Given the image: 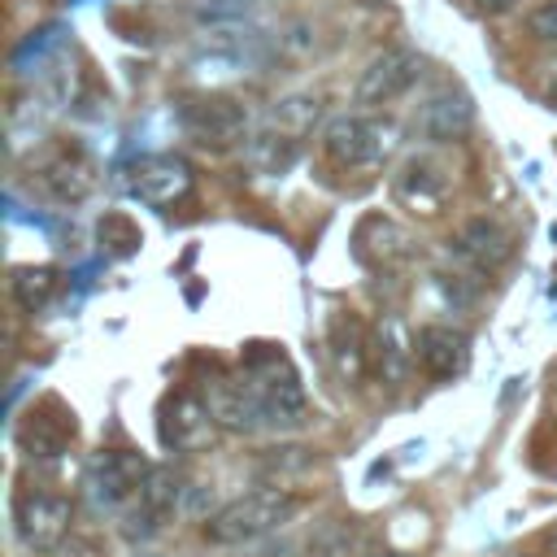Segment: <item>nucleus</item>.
I'll list each match as a JSON object with an SVG mask.
<instances>
[{
	"mask_svg": "<svg viewBox=\"0 0 557 557\" xmlns=\"http://www.w3.org/2000/svg\"><path fill=\"white\" fill-rule=\"evenodd\" d=\"M322 148L335 165H374L392 152V122L370 113H339L322 126Z\"/></svg>",
	"mask_w": 557,
	"mask_h": 557,
	"instance_id": "obj_4",
	"label": "nucleus"
},
{
	"mask_svg": "<svg viewBox=\"0 0 557 557\" xmlns=\"http://www.w3.org/2000/svg\"><path fill=\"white\" fill-rule=\"evenodd\" d=\"M370 352H374V366H379V374H383L387 383H400L405 370H409V361H418V352L405 348L396 322H379V335H374V348H370Z\"/></svg>",
	"mask_w": 557,
	"mask_h": 557,
	"instance_id": "obj_21",
	"label": "nucleus"
},
{
	"mask_svg": "<svg viewBox=\"0 0 557 557\" xmlns=\"http://www.w3.org/2000/svg\"><path fill=\"white\" fill-rule=\"evenodd\" d=\"M252 4H257V0H191V13H196L200 22H235V17H244Z\"/></svg>",
	"mask_w": 557,
	"mask_h": 557,
	"instance_id": "obj_22",
	"label": "nucleus"
},
{
	"mask_svg": "<svg viewBox=\"0 0 557 557\" xmlns=\"http://www.w3.org/2000/svg\"><path fill=\"white\" fill-rule=\"evenodd\" d=\"M413 352H418V366H422L431 379H440V383L461 379L466 366H470V339H466V331L440 326V322H431V326L418 331Z\"/></svg>",
	"mask_w": 557,
	"mask_h": 557,
	"instance_id": "obj_11",
	"label": "nucleus"
},
{
	"mask_svg": "<svg viewBox=\"0 0 557 557\" xmlns=\"http://www.w3.org/2000/svg\"><path fill=\"white\" fill-rule=\"evenodd\" d=\"M239 379L248 383V392L265 418V431H292L305 422L309 400H305L300 374L287 361V352H278L270 344H252L239 361Z\"/></svg>",
	"mask_w": 557,
	"mask_h": 557,
	"instance_id": "obj_1",
	"label": "nucleus"
},
{
	"mask_svg": "<svg viewBox=\"0 0 557 557\" xmlns=\"http://www.w3.org/2000/svg\"><path fill=\"white\" fill-rule=\"evenodd\" d=\"M357 257L366 261V265H383V270H392V265H405L409 257H413V239L396 226V222H387V218H366L361 226H357Z\"/></svg>",
	"mask_w": 557,
	"mask_h": 557,
	"instance_id": "obj_15",
	"label": "nucleus"
},
{
	"mask_svg": "<svg viewBox=\"0 0 557 557\" xmlns=\"http://www.w3.org/2000/svg\"><path fill=\"white\" fill-rule=\"evenodd\" d=\"M30 187H39L52 200H83L91 191V165L78 148H57L30 165Z\"/></svg>",
	"mask_w": 557,
	"mask_h": 557,
	"instance_id": "obj_13",
	"label": "nucleus"
},
{
	"mask_svg": "<svg viewBox=\"0 0 557 557\" xmlns=\"http://www.w3.org/2000/svg\"><path fill=\"white\" fill-rule=\"evenodd\" d=\"M148 470H152V466H148L144 457L126 453V448H117V453H100V457L91 461L87 487H91V496H96L100 505H109V509H126V505L135 500V492L144 487Z\"/></svg>",
	"mask_w": 557,
	"mask_h": 557,
	"instance_id": "obj_9",
	"label": "nucleus"
},
{
	"mask_svg": "<svg viewBox=\"0 0 557 557\" xmlns=\"http://www.w3.org/2000/svg\"><path fill=\"white\" fill-rule=\"evenodd\" d=\"M178 496H183V479H178L170 466H152L148 479H144V487L135 492V500H131L126 509H131L135 518H144L148 527H161V522L174 513Z\"/></svg>",
	"mask_w": 557,
	"mask_h": 557,
	"instance_id": "obj_17",
	"label": "nucleus"
},
{
	"mask_svg": "<svg viewBox=\"0 0 557 557\" xmlns=\"http://www.w3.org/2000/svg\"><path fill=\"white\" fill-rule=\"evenodd\" d=\"M300 148H305V139L283 135V131L270 126V122H257V131H252L248 144H244V161H248L257 174H287V170L300 161Z\"/></svg>",
	"mask_w": 557,
	"mask_h": 557,
	"instance_id": "obj_16",
	"label": "nucleus"
},
{
	"mask_svg": "<svg viewBox=\"0 0 557 557\" xmlns=\"http://www.w3.org/2000/svg\"><path fill=\"white\" fill-rule=\"evenodd\" d=\"M65 557H104V553H100V544H96V540H70Z\"/></svg>",
	"mask_w": 557,
	"mask_h": 557,
	"instance_id": "obj_25",
	"label": "nucleus"
},
{
	"mask_svg": "<svg viewBox=\"0 0 557 557\" xmlns=\"http://www.w3.org/2000/svg\"><path fill=\"white\" fill-rule=\"evenodd\" d=\"M205 400H209V409H213L222 431H239V435L265 431V418H261V409H257V400H252V392H248V383L239 374L235 379H213L205 387Z\"/></svg>",
	"mask_w": 557,
	"mask_h": 557,
	"instance_id": "obj_14",
	"label": "nucleus"
},
{
	"mask_svg": "<svg viewBox=\"0 0 557 557\" xmlns=\"http://www.w3.org/2000/svg\"><path fill=\"white\" fill-rule=\"evenodd\" d=\"M418 74H422V57L413 48H387L361 70L352 96H357V104H392L396 96H405L418 83Z\"/></svg>",
	"mask_w": 557,
	"mask_h": 557,
	"instance_id": "obj_7",
	"label": "nucleus"
},
{
	"mask_svg": "<svg viewBox=\"0 0 557 557\" xmlns=\"http://www.w3.org/2000/svg\"><path fill=\"white\" fill-rule=\"evenodd\" d=\"M527 30H531L535 39H544V44H557V0L535 4V9L527 13Z\"/></svg>",
	"mask_w": 557,
	"mask_h": 557,
	"instance_id": "obj_23",
	"label": "nucleus"
},
{
	"mask_svg": "<svg viewBox=\"0 0 557 557\" xmlns=\"http://www.w3.org/2000/svg\"><path fill=\"white\" fill-rule=\"evenodd\" d=\"M474 126V100L457 87H444L435 91L418 113H413V131L431 144H448V139H461L466 131Z\"/></svg>",
	"mask_w": 557,
	"mask_h": 557,
	"instance_id": "obj_12",
	"label": "nucleus"
},
{
	"mask_svg": "<svg viewBox=\"0 0 557 557\" xmlns=\"http://www.w3.org/2000/svg\"><path fill=\"white\" fill-rule=\"evenodd\" d=\"M178 126L187 131V139H196L200 148H235V144H248V135L257 131L252 126V113L235 100V96H196V100H183L178 104Z\"/></svg>",
	"mask_w": 557,
	"mask_h": 557,
	"instance_id": "obj_3",
	"label": "nucleus"
},
{
	"mask_svg": "<svg viewBox=\"0 0 557 557\" xmlns=\"http://www.w3.org/2000/svg\"><path fill=\"white\" fill-rule=\"evenodd\" d=\"M548 409L557 413V361H553V370H548Z\"/></svg>",
	"mask_w": 557,
	"mask_h": 557,
	"instance_id": "obj_27",
	"label": "nucleus"
},
{
	"mask_svg": "<svg viewBox=\"0 0 557 557\" xmlns=\"http://www.w3.org/2000/svg\"><path fill=\"white\" fill-rule=\"evenodd\" d=\"M396 196L405 200V205H413V209H422V213H435L440 205H444V178L426 165V161H409L400 174H396Z\"/></svg>",
	"mask_w": 557,
	"mask_h": 557,
	"instance_id": "obj_18",
	"label": "nucleus"
},
{
	"mask_svg": "<svg viewBox=\"0 0 557 557\" xmlns=\"http://www.w3.org/2000/svg\"><path fill=\"white\" fill-rule=\"evenodd\" d=\"M453 252H457V261H466L470 270L492 274V270H500V265L513 257V235H509L496 218H470V222L453 235Z\"/></svg>",
	"mask_w": 557,
	"mask_h": 557,
	"instance_id": "obj_10",
	"label": "nucleus"
},
{
	"mask_svg": "<svg viewBox=\"0 0 557 557\" xmlns=\"http://www.w3.org/2000/svg\"><path fill=\"white\" fill-rule=\"evenodd\" d=\"M248 557H292L287 548H261V553H248Z\"/></svg>",
	"mask_w": 557,
	"mask_h": 557,
	"instance_id": "obj_28",
	"label": "nucleus"
},
{
	"mask_svg": "<svg viewBox=\"0 0 557 557\" xmlns=\"http://www.w3.org/2000/svg\"><path fill=\"white\" fill-rule=\"evenodd\" d=\"M544 100H548V104L557 109V70H553V74L544 78Z\"/></svg>",
	"mask_w": 557,
	"mask_h": 557,
	"instance_id": "obj_26",
	"label": "nucleus"
},
{
	"mask_svg": "<svg viewBox=\"0 0 557 557\" xmlns=\"http://www.w3.org/2000/svg\"><path fill=\"white\" fill-rule=\"evenodd\" d=\"M296 509H300V500L287 487H257V492H244L231 505H222L205 522V535L213 544H226V548L231 544H257L270 531H278L283 522H292Z\"/></svg>",
	"mask_w": 557,
	"mask_h": 557,
	"instance_id": "obj_2",
	"label": "nucleus"
},
{
	"mask_svg": "<svg viewBox=\"0 0 557 557\" xmlns=\"http://www.w3.org/2000/svg\"><path fill=\"white\" fill-rule=\"evenodd\" d=\"M318 117H322V100H318L313 91H292V96L274 100V104H270V113H265L261 122L278 126L283 135H296V139H305V135L318 126Z\"/></svg>",
	"mask_w": 557,
	"mask_h": 557,
	"instance_id": "obj_19",
	"label": "nucleus"
},
{
	"mask_svg": "<svg viewBox=\"0 0 557 557\" xmlns=\"http://www.w3.org/2000/svg\"><path fill=\"white\" fill-rule=\"evenodd\" d=\"M57 292H61V274L52 265H22V270H13V300L26 313L48 309Z\"/></svg>",
	"mask_w": 557,
	"mask_h": 557,
	"instance_id": "obj_20",
	"label": "nucleus"
},
{
	"mask_svg": "<svg viewBox=\"0 0 557 557\" xmlns=\"http://www.w3.org/2000/svg\"><path fill=\"white\" fill-rule=\"evenodd\" d=\"M218 418L205 400V392H178L170 396L165 413H161V444L174 453H205L218 435Z\"/></svg>",
	"mask_w": 557,
	"mask_h": 557,
	"instance_id": "obj_5",
	"label": "nucleus"
},
{
	"mask_svg": "<svg viewBox=\"0 0 557 557\" xmlns=\"http://www.w3.org/2000/svg\"><path fill=\"white\" fill-rule=\"evenodd\" d=\"M13 522H17V540L35 553H48L65 540L70 527V500L57 492H22L13 505Z\"/></svg>",
	"mask_w": 557,
	"mask_h": 557,
	"instance_id": "obj_6",
	"label": "nucleus"
},
{
	"mask_svg": "<svg viewBox=\"0 0 557 557\" xmlns=\"http://www.w3.org/2000/svg\"><path fill=\"white\" fill-rule=\"evenodd\" d=\"M191 183H196L191 165H187L183 157L161 152V157H144V161L135 165V174H131V196H135L139 205H148V209H170V205H178V200L191 196Z\"/></svg>",
	"mask_w": 557,
	"mask_h": 557,
	"instance_id": "obj_8",
	"label": "nucleus"
},
{
	"mask_svg": "<svg viewBox=\"0 0 557 557\" xmlns=\"http://www.w3.org/2000/svg\"><path fill=\"white\" fill-rule=\"evenodd\" d=\"M474 13H487V17H496V13H509L518 0H466Z\"/></svg>",
	"mask_w": 557,
	"mask_h": 557,
	"instance_id": "obj_24",
	"label": "nucleus"
}]
</instances>
